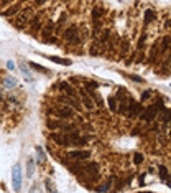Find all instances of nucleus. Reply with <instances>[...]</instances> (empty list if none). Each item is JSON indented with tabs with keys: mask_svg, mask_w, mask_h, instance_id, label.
Here are the masks:
<instances>
[{
	"mask_svg": "<svg viewBox=\"0 0 171 193\" xmlns=\"http://www.w3.org/2000/svg\"><path fill=\"white\" fill-rule=\"evenodd\" d=\"M161 50H163V51L170 50V36H165V38L161 40Z\"/></svg>",
	"mask_w": 171,
	"mask_h": 193,
	"instance_id": "nucleus-19",
	"label": "nucleus"
},
{
	"mask_svg": "<svg viewBox=\"0 0 171 193\" xmlns=\"http://www.w3.org/2000/svg\"><path fill=\"white\" fill-rule=\"evenodd\" d=\"M87 140H89V137H84V135H81L79 139H77V140H76V147H82V145H86V142H87Z\"/></svg>",
	"mask_w": 171,
	"mask_h": 193,
	"instance_id": "nucleus-21",
	"label": "nucleus"
},
{
	"mask_svg": "<svg viewBox=\"0 0 171 193\" xmlns=\"http://www.w3.org/2000/svg\"><path fill=\"white\" fill-rule=\"evenodd\" d=\"M12 182H13L15 192H20V188H21V170H20L18 165H15L13 172H12Z\"/></svg>",
	"mask_w": 171,
	"mask_h": 193,
	"instance_id": "nucleus-5",
	"label": "nucleus"
},
{
	"mask_svg": "<svg viewBox=\"0 0 171 193\" xmlns=\"http://www.w3.org/2000/svg\"><path fill=\"white\" fill-rule=\"evenodd\" d=\"M102 15H104V10H102V8H99V7H96V8L92 10V18H94V20H99Z\"/></svg>",
	"mask_w": 171,
	"mask_h": 193,
	"instance_id": "nucleus-17",
	"label": "nucleus"
},
{
	"mask_svg": "<svg viewBox=\"0 0 171 193\" xmlns=\"http://www.w3.org/2000/svg\"><path fill=\"white\" fill-rule=\"evenodd\" d=\"M141 112H143V106H141V102H135V101H130V102H128L127 116H130V117H137V116H140Z\"/></svg>",
	"mask_w": 171,
	"mask_h": 193,
	"instance_id": "nucleus-4",
	"label": "nucleus"
},
{
	"mask_svg": "<svg viewBox=\"0 0 171 193\" xmlns=\"http://www.w3.org/2000/svg\"><path fill=\"white\" fill-rule=\"evenodd\" d=\"M33 167H35V163H33V160H28V175H31L33 173Z\"/></svg>",
	"mask_w": 171,
	"mask_h": 193,
	"instance_id": "nucleus-30",
	"label": "nucleus"
},
{
	"mask_svg": "<svg viewBox=\"0 0 171 193\" xmlns=\"http://www.w3.org/2000/svg\"><path fill=\"white\" fill-rule=\"evenodd\" d=\"M30 18H33V10H31L30 7L20 8V12L15 15V26L17 28H23L30 22Z\"/></svg>",
	"mask_w": 171,
	"mask_h": 193,
	"instance_id": "nucleus-1",
	"label": "nucleus"
},
{
	"mask_svg": "<svg viewBox=\"0 0 171 193\" xmlns=\"http://www.w3.org/2000/svg\"><path fill=\"white\" fill-rule=\"evenodd\" d=\"M20 8H21V3H12L8 8L2 10L0 13H2V17H13V15H17V13L20 12Z\"/></svg>",
	"mask_w": 171,
	"mask_h": 193,
	"instance_id": "nucleus-7",
	"label": "nucleus"
},
{
	"mask_svg": "<svg viewBox=\"0 0 171 193\" xmlns=\"http://www.w3.org/2000/svg\"><path fill=\"white\" fill-rule=\"evenodd\" d=\"M28 65H30V66L33 68V69H36V71H41V73H48V69H46V68L40 66V65H36V63H33V61H31V63H28Z\"/></svg>",
	"mask_w": 171,
	"mask_h": 193,
	"instance_id": "nucleus-22",
	"label": "nucleus"
},
{
	"mask_svg": "<svg viewBox=\"0 0 171 193\" xmlns=\"http://www.w3.org/2000/svg\"><path fill=\"white\" fill-rule=\"evenodd\" d=\"M0 102H2V96H0Z\"/></svg>",
	"mask_w": 171,
	"mask_h": 193,
	"instance_id": "nucleus-37",
	"label": "nucleus"
},
{
	"mask_svg": "<svg viewBox=\"0 0 171 193\" xmlns=\"http://www.w3.org/2000/svg\"><path fill=\"white\" fill-rule=\"evenodd\" d=\"M59 89L63 92H66V94H68V96L71 97V99H72V97H76V89L72 86H71L69 83H66V81H63V83H59Z\"/></svg>",
	"mask_w": 171,
	"mask_h": 193,
	"instance_id": "nucleus-9",
	"label": "nucleus"
},
{
	"mask_svg": "<svg viewBox=\"0 0 171 193\" xmlns=\"http://www.w3.org/2000/svg\"><path fill=\"white\" fill-rule=\"evenodd\" d=\"M109 36H110V31H109V30H104V31H102V36H101V43H102V45H105L107 41L110 40Z\"/></svg>",
	"mask_w": 171,
	"mask_h": 193,
	"instance_id": "nucleus-20",
	"label": "nucleus"
},
{
	"mask_svg": "<svg viewBox=\"0 0 171 193\" xmlns=\"http://www.w3.org/2000/svg\"><path fill=\"white\" fill-rule=\"evenodd\" d=\"M141 60H143V53H140V56H138V60H137V63H141Z\"/></svg>",
	"mask_w": 171,
	"mask_h": 193,
	"instance_id": "nucleus-35",
	"label": "nucleus"
},
{
	"mask_svg": "<svg viewBox=\"0 0 171 193\" xmlns=\"http://www.w3.org/2000/svg\"><path fill=\"white\" fill-rule=\"evenodd\" d=\"M145 40H146V35L143 33V35L140 36V40H138V50H141V48L145 46Z\"/></svg>",
	"mask_w": 171,
	"mask_h": 193,
	"instance_id": "nucleus-26",
	"label": "nucleus"
},
{
	"mask_svg": "<svg viewBox=\"0 0 171 193\" xmlns=\"http://www.w3.org/2000/svg\"><path fill=\"white\" fill-rule=\"evenodd\" d=\"M153 20H155V12L151 10V8H148V10L145 12V25L151 23Z\"/></svg>",
	"mask_w": 171,
	"mask_h": 193,
	"instance_id": "nucleus-15",
	"label": "nucleus"
},
{
	"mask_svg": "<svg viewBox=\"0 0 171 193\" xmlns=\"http://www.w3.org/2000/svg\"><path fill=\"white\" fill-rule=\"evenodd\" d=\"M89 53H91L92 56H97V55H99V48H97L96 45H92V46H91V51H89Z\"/></svg>",
	"mask_w": 171,
	"mask_h": 193,
	"instance_id": "nucleus-29",
	"label": "nucleus"
},
{
	"mask_svg": "<svg viewBox=\"0 0 171 193\" xmlns=\"http://www.w3.org/2000/svg\"><path fill=\"white\" fill-rule=\"evenodd\" d=\"M77 33H79L77 26L71 25V26H68V28L64 30V38L68 41H71V43H79L81 40H79V35H77Z\"/></svg>",
	"mask_w": 171,
	"mask_h": 193,
	"instance_id": "nucleus-2",
	"label": "nucleus"
},
{
	"mask_svg": "<svg viewBox=\"0 0 171 193\" xmlns=\"http://www.w3.org/2000/svg\"><path fill=\"white\" fill-rule=\"evenodd\" d=\"M36 153H38V162H43L45 160V152H43V149L41 147H36Z\"/></svg>",
	"mask_w": 171,
	"mask_h": 193,
	"instance_id": "nucleus-23",
	"label": "nucleus"
},
{
	"mask_svg": "<svg viewBox=\"0 0 171 193\" xmlns=\"http://www.w3.org/2000/svg\"><path fill=\"white\" fill-rule=\"evenodd\" d=\"M127 51H128V40H123V43H122V55H127Z\"/></svg>",
	"mask_w": 171,
	"mask_h": 193,
	"instance_id": "nucleus-27",
	"label": "nucleus"
},
{
	"mask_svg": "<svg viewBox=\"0 0 171 193\" xmlns=\"http://www.w3.org/2000/svg\"><path fill=\"white\" fill-rule=\"evenodd\" d=\"M79 94H81V99H82V104H84L86 109H92V107H94V102H92V99L89 97V94L86 92V89H79Z\"/></svg>",
	"mask_w": 171,
	"mask_h": 193,
	"instance_id": "nucleus-10",
	"label": "nucleus"
},
{
	"mask_svg": "<svg viewBox=\"0 0 171 193\" xmlns=\"http://www.w3.org/2000/svg\"><path fill=\"white\" fill-rule=\"evenodd\" d=\"M64 20H66V15H64V13H63V15H61V18H59V22H58V28H61V26H63V23H64Z\"/></svg>",
	"mask_w": 171,
	"mask_h": 193,
	"instance_id": "nucleus-31",
	"label": "nucleus"
},
{
	"mask_svg": "<svg viewBox=\"0 0 171 193\" xmlns=\"http://www.w3.org/2000/svg\"><path fill=\"white\" fill-rule=\"evenodd\" d=\"M58 116H59L61 119H69V117L74 116V111H72L71 106H63L58 109Z\"/></svg>",
	"mask_w": 171,
	"mask_h": 193,
	"instance_id": "nucleus-8",
	"label": "nucleus"
},
{
	"mask_svg": "<svg viewBox=\"0 0 171 193\" xmlns=\"http://www.w3.org/2000/svg\"><path fill=\"white\" fill-rule=\"evenodd\" d=\"M132 79H133V81H137V83H143V79H141L140 76H132Z\"/></svg>",
	"mask_w": 171,
	"mask_h": 193,
	"instance_id": "nucleus-33",
	"label": "nucleus"
},
{
	"mask_svg": "<svg viewBox=\"0 0 171 193\" xmlns=\"http://www.w3.org/2000/svg\"><path fill=\"white\" fill-rule=\"evenodd\" d=\"M66 157L68 158H71V160H86V158H89L91 157V152L89 150H71V152H68L66 153Z\"/></svg>",
	"mask_w": 171,
	"mask_h": 193,
	"instance_id": "nucleus-3",
	"label": "nucleus"
},
{
	"mask_svg": "<svg viewBox=\"0 0 171 193\" xmlns=\"http://www.w3.org/2000/svg\"><path fill=\"white\" fill-rule=\"evenodd\" d=\"M155 117H156V109L153 106H150L146 111H143L140 114V119H141V121H146V122H151Z\"/></svg>",
	"mask_w": 171,
	"mask_h": 193,
	"instance_id": "nucleus-6",
	"label": "nucleus"
},
{
	"mask_svg": "<svg viewBox=\"0 0 171 193\" xmlns=\"http://www.w3.org/2000/svg\"><path fill=\"white\" fill-rule=\"evenodd\" d=\"M143 182H145V175H140V185H145Z\"/></svg>",
	"mask_w": 171,
	"mask_h": 193,
	"instance_id": "nucleus-34",
	"label": "nucleus"
},
{
	"mask_svg": "<svg viewBox=\"0 0 171 193\" xmlns=\"http://www.w3.org/2000/svg\"><path fill=\"white\" fill-rule=\"evenodd\" d=\"M109 107H110V111H117V102H115V97H109Z\"/></svg>",
	"mask_w": 171,
	"mask_h": 193,
	"instance_id": "nucleus-25",
	"label": "nucleus"
},
{
	"mask_svg": "<svg viewBox=\"0 0 171 193\" xmlns=\"http://www.w3.org/2000/svg\"><path fill=\"white\" fill-rule=\"evenodd\" d=\"M53 28H54V25H53V22H50V23H46L45 28H43V31H41V35L45 36V38H48V36L51 35V31H53Z\"/></svg>",
	"mask_w": 171,
	"mask_h": 193,
	"instance_id": "nucleus-14",
	"label": "nucleus"
},
{
	"mask_svg": "<svg viewBox=\"0 0 171 193\" xmlns=\"http://www.w3.org/2000/svg\"><path fill=\"white\" fill-rule=\"evenodd\" d=\"M48 60L53 61V63H56V65H63V66H69V65H72V61L68 60V58H59V56H48Z\"/></svg>",
	"mask_w": 171,
	"mask_h": 193,
	"instance_id": "nucleus-13",
	"label": "nucleus"
},
{
	"mask_svg": "<svg viewBox=\"0 0 171 193\" xmlns=\"http://www.w3.org/2000/svg\"><path fill=\"white\" fill-rule=\"evenodd\" d=\"M7 65H8V69H13V63H12V61H8Z\"/></svg>",
	"mask_w": 171,
	"mask_h": 193,
	"instance_id": "nucleus-36",
	"label": "nucleus"
},
{
	"mask_svg": "<svg viewBox=\"0 0 171 193\" xmlns=\"http://www.w3.org/2000/svg\"><path fill=\"white\" fill-rule=\"evenodd\" d=\"M51 139L54 140L56 144H59V145H69V142H68V137H66V134H58V132H53L51 134Z\"/></svg>",
	"mask_w": 171,
	"mask_h": 193,
	"instance_id": "nucleus-11",
	"label": "nucleus"
},
{
	"mask_svg": "<svg viewBox=\"0 0 171 193\" xmlns=\"http://www.w3.org/2000/svg\"><path fill=\"white\" fill-rule=\"evenodd\" d=\"M141 162H143V155H141V153H135V163L140 165Z\"/></svg>",
	"mask_w": 171,
	"mask_h": 193,
	"instance_id": "nucleus-28",
	"label": "nucleus"
},
{
	"mask_svg": "<svg viewBox=\"0 0 171 193\" xmlns=\"http://www.w3.org/2000/svg\"><path fill=\"white\" fill-rule=\"evenodd\" d=\"M31 28H33V30H38V28H40V18H38V17H33V20H31Z\"/></svg>",
	"mask_w": 171,
	"mask_h": 193,
	"instance_id": "nucleus-24",
	"label": "nucleus"
},
{
	"mask_svg": "<svg viewBox=\"0 0 171 193\" xmlns=\"http://www.w3.org/2000/svg\"><path fill=\"white\" fill-rule=\"evenodd\" d=\"M158 45H160V41H155L153 46H151V53H150V63H155V56L158 53Z\"/></svg>",
	"mask_w": 171,
	"mask_h": 193,
	"instance_id": "nucleus-16",
	"label": "nucleus"
},
{
	"mask_svg": "<svg viewBox=\"0 0 171 193\" xmlns=\"http://www.w3.org/2000/svg\"><path fill=\"white\" fill-rule=\"evenodd\" d=\"M82 170H86V172L89 173L91 177H97V175H99V165H97V163H94V162L87 163Z\"/></svg>",
	"mask_w": 171,
	"mask_h": 193,
	"instance_id": "nucleus-12",
	"label": "nucleus"
},
{
	"mask_svg": "<svg viewBox=\"0 0 171 193\" xmlns=\"http://www.w3.org/2000/svg\"><path fill=\"white\" fill-rule=\"evenodd\" d=\"M158 170H160V177L163 178V180H166V182H168V168H166L165 165H160V168H158Z\"/></svg>",
	"mask_w": 171,
	"mask_h": 193,
	"instance_id": "nucleus-18",
	"label": "nucleus"
},
{
	"mask_svg": "<svg viewBox=\"0 0 171 193\" xmlns=\"http://www.w3.org/2000/svg\"><path fill=\"white\" fill-rule=\"evenodd\" d=\"M148 97H150V91L141 92V101H145V99H148Z\"/></svg>",
	"mask_w": 171,
	"mask_h": 193,
	"instance_id": "nucleus-32",
	"label": "nucleus"
}]
</instances>
